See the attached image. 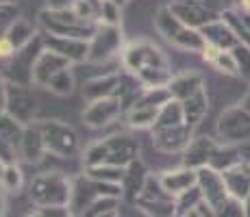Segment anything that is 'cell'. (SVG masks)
<instances>
[{
	"label": "cell",
	"instance_id": "cell-39",
	"mask_svg": "<svg viewBox=\"0 0 250 217\" xmlns=\"http://www.w3.org/2000/svg\"><path fill=\"white\" fill-rule=\"evenodd\" d=\"M22 16V9L18 2H0V37L7 35V31L13 26V22Z\"/></svg>",
	"mask_w": 250,
	"mask_h": 217
},
{
	"label": "cell",
	"instance_id": "cell-34",
	"mask_svg": "<svg viewBox=\"0 0 250 217\" xmlns=\"http://www.w3.org/2000/svg\"><path fill=\"white\" fill-rule=\"evenodd\" d=\"M0 187H2L9 196H18L24 189V172L18 163L4 165V174H2V180H0Z\"/></svg>",
	"mask_w": 250,
	"mask_h": 217
},
{
	"label": "cell",
	"instance_id": "cell-11",
	"mask_svg": "<svg viewBox=\"0 0 250 217\" xmlns=\"http://www.w3.org/2000/svg\"><path fill=\"white\" fill-rule=\"evenodd\" d=\"M218 139L224 146L250 141V113L242 104L229 107L218 119Z\"/></svg>",
	"mask_w": 250,
	"mask_h": 217
},
{
	"label": "cell",
	"instance_id": "cell-35",
	"mask_svg": "<svg viewBox=\"0 0 250 217\" xmlns=\"http://www.w3.org/2000/svg\"><path fill=\"white\" fill-rule=\"evenodd\" d=\"M24 128H26V126H24L22 122H18L13 115H9V113L0 115V137L7 139V141H11L16 148L20 146V141H22Z\"/></svg>",
	"mask_w": 250,
	"mask_h": 217
},
{
	"label": "cell",
	"instance_id": "cell-7",
	"mask_svg": "<svg viewBox=\"0 0 250 217\" xmlns=\"http://www.w3.org/2000/svg\"><path fill=\"white\" fill-rule=\"evenodd\" d=\"M120 61H122L124 72H128L133 76H137L146 67H170L166 52L150 39L128 41L120 52Z\"/></svg>",
	"mask_w": 250,
	"mask_h": 217
},
{
	"label": "cell",
	"instance_id": "cell-26",
	"mask_svg": "<svg viewBox=\"0 0 250 217\" xmlns=\"http://www.w3.org/2000/svg\"><path fill=\"white\" fill-rule=\"evenodd\" d=\"M224 182H227V189L230 197L242 202L244 197L250 194V163L248 161H239L237 165H233L230 170L222 172Z\"/></svg>",
	"mask_w": 250,
	"mask_h": 217
},
{
	"label": "cell",
	"instance_id": "cell-23",
	"mask_svg": "<svg viewBox=\"0 0 250 217\" xmlns=\"http://www.w3.org/2000/svg\"><path fill=\"white\" fill-rule=\"evenodd\" d=\"M200 57H203V61L207 65L218 70L220 74L239 76L237 59H235L233 50H229V48H220V46H213V43H207L203 48V52H200Z\"/></svg>",
	"mask_w": 250,
	"mask_h": 217
},
{
	"label": "cell",
	"instance_id": "cell-50",
	"mask_svg": "<svg viewBox=\"0 0 250 217\" xmlns=\"http://www.w3.org/2000/svg\"><path fill=\"white\" fill-rule=\"evenodd\" d=\"M242 211H244V217H250V194L242 200Z\"/></svg>",
	"mask_w": 250,
	"mask_h": 217
},
{
	"label": "cell",
	"instance_id": "cell-5",
	"mask_svg": "<svg viewBox=\"0 0 250 217\" xmlns=\"http://www.w3.org/2000/svg\"><path fill=\"white\" fill-rule=\"evenodd\" d=\"M122 196H124L122 185L94 180V178H89L83 172L79 176H72V197H70L68 209L72 217H81L100 197H118V200H122Z\"/></svg>",
	"mask_w": 250,
	"mask_h": 217
},
{
	"label": "cell",
	"instance_id": "cell-55",
	"mask_svg": "<svg viewBox=\"0 0 250 217\" xmlns=\"http://www.w3.org/2000/svg\"><path fill=\"white\" fill-rule=\"evenodd\" d=\"M2 174H4V165L0 163V180H2Z\"/></svg>",
	"mask_w": 250,
	"mask_h": 217
},
{
	"label": "cell",
	"instance_id": "cell-8",
	"mask_svg": "<svg viewBox=\"0 0 250 217\" xmlns=\"http://www.w3.org/2000/svg\"><path fill=\"white\" fill-rule=\"evenodd\" d=\"M133 204L148 217H179V211H176V197H172L166 189H163V185H161V180H159L157 174L155 176L150 174V178H148L142 196H139Z\"/></svg>",
	"mask_w": 250,
	"mask_h": 217
},
{
	"label": "cell",
	"instance_id": "cell-14",
	"mask_svg": "<svg viewBox=\"0 0 250 217\" xmlns=\"http://www.w3.org/2000/svg\"><path fill=\"white\" fill-rule=\"evenodd\" d=\"M7 113L13 115L24 126L35 124L37 115V98L31 87L26 85H11L9 83V96H7Z\"/></svg>",
	"mask_w": 250,
	"mask_h": 217
},
{
	"label": "cell",
	"instance_id": "cell-18",
	"mask_svg": "<svg viewBox=\"0 0 250 217\" xmlns=\"http://www.w3.org/2000/svg\"><path fill=\"white\" fill-rule=\"evenodd\" d=\"M72 65L74 63H70V61L65 59V57H61L59 52L44 48V50L40 52V57H37L35 65H33V85L35 87H48V83H50L61 70L72 67Z\"/></svg>",
	"mask_w": 250,
	"mask_h": 217
},
{
	"label": "cell",
	"instance_id": "cell-36",
	"mask_svg": "<svg viewBox=\"0 0 250 217\" xmlns=\"http://www.w3.org/2000/svg\"><path fill=\"white\" fill-rule=\"evenodd\" d=\"M98 24L107 26H122V4L118 0H100Z\"/></svg>",
	"mask_w": 250,
	"mask_h": 217
},
{
	"label": "cell",
	"instance_id": "cell-52",
	"mask_svg": "<svg viewBox=\"0 0 250 217\" xmlns=\"http://www.w3.org/2000/svg\"><path fill=\"white\" fill-rule=\"evenodd\" d=\"M242 107H244V109H246V111H248V113H250V91H248V94H246V98H244V100H242Z\"/></svg>",
	"mask_w": 250,
	"mask_h": 217
},
{
	"label": "cell",
	"instance_id": "cell-13",
	"mask_svg": "<svg viewBox=\"0 0 250 217\" xmlns=\"http://www.w3.org/2000/svg\"><path fill=\"white\" fill-rule=\"evenodd\" d=\"M198 189H200V194H203V200L209 206H213L215 211H222L230 200V194L227 189L222 172L213 170L211 165L198 170Z\"/></svg>",
	"mask_w": 250,
	"mask_h": 217
},
{
	"label": "cell",
	"instance_id": "cell-40",
	"mask_svg": "<svg viewBox=\"0 0 250 217\" xmlns=\"http://www.w3.org/2000/svg\"><path fill=\"white\" fill-rule=\"evenodd\" d=\"M203 202V194H200V189H198V185L194 187V189H189V191H185L183 196L176 197V211H179V217L183 213H187V211H191V209H196V206Z\"/></svg>",
	"mask_w": 250,
	"mask_h": 217
},
{
	"label": "cell",
	"instance_id": "cell-46",
	"mask_svg": "<svg viewBox=\"0 0 250 217\" xmlns=\"http://www.w3.org/2000/svg\"><path fill=\"white\" fill-rule=\"evenodd\" d=\"M74 0H46V7L48 9H68L72 7Z\"/></svg>",
	"mask_w": 250,
	"mask_h": 217
},
{
	"label": "cell",
	"instance_id": "cell-15",
	"mask_svg": "<svg viewBox=\"0 0 250 217\" xmlns=\"http://www.w3.org/2000/svg\"><path fill=\"white\" fill-rule=\"evenodd\" d=\"M191 139H194V128L187 126V124L152 130V146L163 154H183Z\"/></svg>",
	"mask_w": 250,
	"mask_h": 217
},
{
	"label": "cell",
	"instance_id": "cell-22",
	"mask_svg": "<svg viewBox=\"0 0 250 217\" xmlns=\"http://www.w3.org/2000/svg\"><path fill=\"white\" fill-rule=\"evenodd\" d=\"M148 178H150V172H148L146 163L142 158H135L133 163L126 165V172H124V180H122V197L135 202L139 196H142L144 187H146Z\"/></svg>",
	"mask_w": 250,
	"mask_h": 217
},
{
	"label": "cell",
	"instance_id": "cell-42",
	"mask_svg": "<svg viewBox=\"0 0 250 217\" xmlns=\"http://www.w3.org/2000/svg\"><path fill=\"white\" fill-rule=\"evenodd\" d=\"M18 148L13 146L11 141H7V139L0 137V163L2 165H11V163H18Z\"/></svg>",
	"mask_w": 250,
	"mask_h": 217
},
{
	"label": "cell",
	"instance_id": "cell-57",
	"mask_svg": "<svg viewBox=\"0 0 250 217\" xmlns=\"http://www.w3.org/2000/svg\"><path fill=\"white\" fill-rule=\"evenodd\" d=\"M124 2H128V0H124Z\"/></svg>",
	"mask_w": 250,
	"mask_h": 217
},
{
	"label": "cell",
	"instance_id": "cell-41",
	"mask_svg": "<svg viewBox=\"0 0 250 217\" xmlns=\"http://www.w3.org/2000/svg\"><path fill=\"white\" fill-rule=\"evenodd\" d=\"M233 55L237 59V65H239V76L250 80V46L246 43H237L233 48Z\"/></svg>",
	"mask_w": 250,
	"mask_h": 217
},
{
	"label": "cell",
	"instance_id": "cell-48",
	"mask_svg": "<svg viewBox=\"0 0 250 217\" xmlns=\"http://www.w3.org/2000/svg\"><path fill=\"white\" fill-rule=\"evenodd\" d=\"M7 191L0 187V217H4V213H7Z\"/></svg>",
	"mask_w": 250,
	"mask_h": 217
},
{
	"label": "cell",
	"instance_id": "cell-4",
	"mask_svg": "<svg viewBox=\"0 0 250 217\" xmlns=\"http://www.w3.org/2000/svg\"><path fill=\"white\" fill-rule=\"evenodd\" d=\"M155 28L167 43H172L174 48H181L185 52H203V48L207 46L203 33L198 28H191L187 24H183L172 13L170 7H161L155 13Z\"/></svg>",
	"mask_w": 250,
	"mask_h": 217
},
{
	"label": "cell",
	"instance_id": "cell-24",
	"mask_svg": "<svg viewBox=\"0 0 250 217\" xmlns=\"http://www.w3.org/2000/svg\"><path fill=\"white\" fill-rule=\"evenodd\" d=\"M159 111L161 107L150 102H144L142 98H135V102L126 109L124 113V119H126V126L128 128H137V130H152L155 126L157 118H159Z\"/></svg>",
	"mask_w": 250,
	"mask_h": 217
},
{
	"label": "cell",
	"instance_id": "cell-45",
	"mask_svg": "<svg viewBox=\"0 0 250 217\" xmlns=\"http://www.w3.org/2000/svg\"><path fill=\"white\" fill-rule=\"evenodd\" d=\"M44 217H72L68 206H46V209H40Z\"/></svg>",
	"mask_w": 250,
	"mask_h": 217
},
{
	"label": "cell",
	"instance_id": "cell-47",
	"mask_svg": "<svg viewBox=\"0 0 250 217\" xmlns=\"http://www.w3.org/2000/svg\"><path fill=\"white\" fill-rule=\"evenodd\" d=\"M183 2H194V4H203V7L215 9L218 11V0H183Z\"/></svg>",
	"mask_w": 250,
	"mask_h": 217
},
{
	"label": "cell",
	"instance_id": "cell-44",
	"mask_svg": "<svg viewBox=\"0 0 250 217\" xmlns=\"http://www.w3.org/2000/svg\"><path fill=\"white\" fill-rule=\"evenodd\" d=\"M7 96H9V80L0 70V115L7 113Z\"/></svg>",
	"mask_w": 250,
	"mask_h": 217
},
{
	"label": "cell",
	"instance_id": "cell-20",
	"mask_svg": "<svg viewBox=\"0 0 250 217\" xmlns=\"http://www.w3.org/2000/svg\"><path fill=\"white\" fill-rule=\"evenodd\" d=\"M163 185V189L167 191L172 197H179L185 191L194 189L198 185V170H191V167H174V170H166L161 174H157Z\"/></svg>",
	"mask_w": 250,
	"mask_h": 217
},
{
	"label": "cell",
	"instance_id": "cell-51",
	"mask_svg": "<svg viewBox=\"0 0 250 217\" xmlns=\"http://www.w3.org/2000/svg\"><path fill=\"white\" fill-rule=\"evenodd\" d=\"M181 217H203L198 213V209H191V211H187V213H183Z\"/></svg>",
	"mask_w": 250,
	"mask_h": 217
},
{
	"label": "cell",
	"instance_id": "cell-17",
	"mask_svg": "<svg viewBox=\"0 0 250 217\" xmlns=\"http://www.w3.org/2000/svg\"><path fill=\"white\" fill-rule=\"evenodd\" d=\"M42 39H44V48L59 52V55L65 57L70 63H83V61H87V52H89L87 39L59 37V35H50V33H44V31H42Z\"/></svg>",
	"mask_w": 250,
	"mask_h": 217
},
{
	"label": "cell",
	"instance_id": "cell-38",
	"mask_svg": "<svg viewBox=\"0 0 250 217\" xmlns=\"http://www.w3.org/2000/svg\"><path fill=\"white\" fill-rule=\"evenodd\" d=\"M46 89H50L52 94L61 96V98L70 96L72 91H74V74H72V67H65V70H61L59 74H57L55 79L48 83Z\"/></svg>",
	"mask_w": 250,
	"mask_h": 217
},
{
	"label": "cell",
	"instance_id": "cell-2",
	"mask_svg": "<svg viewBox=\"0 0 250 217\" xmlns=\"http://www.w3.org/2000/svg\"><path fill=\"white\" fill-rule=\"evenodd\" d=\"M28 197L37 209L46 206H68L72 197V176L63 172L37 174L28 185Z\"/></svg>",
	"mask_w": 250,
	"mask_h": 217
},
{
	"label": "cell",
	"instance_id": "cell-28",
	"mask_svg": "<svg viewBox=\"0 0 250 217\" xmlns=\"http://www.w3.org/2000/svg\"><path fill=\"white\" fill-rule=\"evenodd\" d=\"M183 118H185V124L191 128H196L200 122L205 119L207 111H209V96H207V89H198L196 94H191L189 98L183 100Z\"/></svg>",
	"mask_w": 250,
	"mask_h": 217
},
{
	"label": "cell",
	"instance_id": "cell-32",
	"mask_svg": "<svg viewBox=\"0 0 250 217\" xmlns=\"http://www.w3.org/2000/svg\"><path fill=\"white\" fill-rule=\"evenodd\" d=\"M176 124H185V118H183V104L179 102V100H167L166 104L161 107L159 111V118H157L155 126H152V130L155 128H167V126H176Z\"/></svg>",
	"mask_w": 250,
	"mask_h": 217
},
{
	"label": "cell",
	"instance_id": "cell-10",
	"mask_svg": "<svg viewBox=\"0 0 250 217\" xmlns=\"http://www.w3.org/2000/svg\"><path fill=\"white\" fill-rule=\"evenodd\" d=\"M124 48V33L122 26H107V24H98L96 33L89 39V52H87V63H104L111 57L120 55Z\"/></svg>",
	"mask_w": 250,
	"mask_h": 217
},
{
	"label": "cell",
	"instance_id": "cell-16",
	"mask_svg": "<svg viewBox=\"0 0 250 217\" xmlns=\"http://www.w3.org/2000/svg\"><path fill=\"white\" fill-rule=\"evenodd\" d=\"M222 146L220 139L209 137V135H194L189 146L183 152V165L191 167V170H200V167L211 165V158L215 157L218 148Z\"/></svg>",
	"mask_w": 250,
	"mask_h": 217
},
{
	"label": "cell",
	"instance_id": "cell-54",
	"mask_svg": "<svg viewBox=\"0 0 250 217\" xmlns=\"http://www.w3.org/2000/svg\"><path fill=\"white\" fill-rule=\"evenodd\" d=\"M26 217H44V215H42V211L37 209V211H33V213H28Z\"/></svg>",
	"mask_w": 250,
	"mask_h": 217
},
{
	"label": "cell",
	"instance_id": "cell-9",
	"mask_svg": "<svg viewBox=\"0 0 250 217\" xmlns=\"http://www.w3.org/2000/svg\"><path fill=\"white\" fill-rule=\"evenodd\" d=\"M42 50H44V39H42V33H40L28 46L20 48V50L7 61V65L2 67V74L7 76L9 83L31 87L33 85V65H35Z\"/></svg>",
	"mask_w": 250,
	"mask_h": 217
},
{
	"label": "cell",
	"instance_id": "cell-29",
	"mask_svg": "<svg viewBox=\"0 0 250 217\" xmlns=\"http://www.w3.org/2000/svg\"><path fill=\"white\" fill-rule=\"evenodd\" d=\"M200 33L205 35L207 43H213V46H220V48H229V50H233L237 43H242L222 18H218V20H213L211 24H207L205 28H200Z\"/></svg>",
	"mask_w": 250,
	"mask_h": 217
},
{
	"label": "cell",
	"instance_id": "cell-6",
	"mask_svg": "<svg viewBox=\"0 0 250 217\" xmlns=\"http://www.w3.org/2000/svg\"><path fill=\"white\" fill-rule=\"evenodd\" d=\"M37 126L42 130L46 154H52L57 158H72L79 154L81 139L70 124L61 122V119H42L37 122Z\"/></svg>",
	"mask_w": 250,
	"mask_h": 217
},
{
	"label": "cell",
	"instance_id": "cell-33",
	"mask_svg": "<svg viewBox=\"0 0 250 217\" xmlns=\"http://www.w3.org/2000/svg\"><path fill=\"white\" fill-rule=\"evenodd\" d=\"M124 172L126 167H118V165H91V167H85V174L94 180H100V182H113V185H122L124 180Z\"/></svg>",
	"mask_w": 250,
	"mask_h": 217
},
{
	"label": "cell",
	"instance_id": "cell-1",
	"mask_svg": "<svg viewBox=\"0 0 250 217\" xmlns=\"http://www.w3.org/2000/svg\"><path fill=\"white\" fill-rule=\"evenodd\" d=\"M139 158V143L137 139H133L131 135H111L94 141L83 154V167L91 165H118L126 167L128 163H133Z\"/></svg>",
	"mask_w": 250,
	"mask_h": 217
},
{
	"label": "cell",
	"instance_id": "cell-27",
	"mask_svg": "<svg viewBox=\"0 0 250 217\" xmlns=\"http://www.w3.org/2000/svg\"><path fill=\"white\" fill-rule=\"evenodd\" d=\"M18 154H20L22 161L26 163H40L42 157L46 154V146H44V139H42V130L40 126L31 124V126L24 128V135H22V141L18 146Z\"/></svg>",
	"mask_w": 250,
	"mask_h": 217
},
{
	"label": "cell",
	"instance_id": "cell-19",
	"mask_svg": "<svg viewBox=\"0 0 250 217\" xmlns=\"http://www.w3.org/2000/svg\"><path fill=\"white\" fill-rule=\"evenodd\" d=\"M167 7L172 9V13H174L183 24H187V26H191V28H198V31L220 18V11H215V9L203 7V4H194V2H183V0H172Z\"/></svg>",
	"mask_w": 250,
	"mask_h": 217
},
{
	"label": "cell",
	"instance_id": "cell-12",
	"mask_svg": "<svg viewBox=\"0 0 250 217\" xmlns=\"http://www.w3.org/2000/svg\"><path fill=\"white\" fill-rule=\"evenodd\" d=\"M124 113V102L120 96H109V98H100L94 102H87V107L83 111V124L87 128H104L109 124H113L120 115Z\"/></svg>",
	"mask_w": 250,
	"mask_h": 217
},
{
	"label": "cell",
	"instance_id": "cell-21",
	"mask_svg": "<svg viewBox=\"0 0 250 217\" xmlns=\"http://www.w3.org/2000/svg\"><path fill=\"white\" fill-rule=\"evenodd\" d=\"M120 85H122V74L120 72H109V74L87 79L83 83V100L94 102V100H100V98L118 96Z\"/></svg>",
	"mask_w": 250,
	"mask_h": 217
},
{
	"label": "cell",
	"instance_id": "cell-37",
	"mask_svg": "<svg viewBox=\"0 0 250 217\" xmlns=\"http://www.w3.org/2000/svg\"><path fill=\"white\" fill-rule=\"evenodd\" d=\"M239 161H242V157L237 154V150H235L233 146H224L222 143V146L218 148V152H215V157L211 158V167L218 172H227L233 165H237Z\"/></svg>",
	"mask_w": 250,
	"mask_h": 217
},
{
	"label": "cell",
	"instance_id": "cell-31",
	"mask_svg": "<svg viewBox=\"0 0 250 217\" xmlns=\"http://www.w3.org/2000/svg\"><path fill=\"white\" fill-rule=\"evenodd\" d=\"M220 18L229 24L230 31L237 35L239 41L250 46V16L237 11V9L233 7V9H224V11H220Z\"/></svg>",
	"mask_w": 250,
	"mask_h": 217
},
{
	"label": "cell",
	"instance_id": "cell-3",
	"mask_svg": "<svg viewBox=\"0 0 250 217\" xmlns=\"http://www.w3.org/2000/svg\"><path fill=\"white\" fill-rule=\"evenodd\" d=\"M40 28L50 35L59 37H76V39H91V35L96 33V22H87L83 18L76 16V11L72 7L68 9H48L44 7L40 11Z\"/></svg>",
	"mask_w": 250,
	"mask_h": 217
},
{
	"label": "cell",
	"instance_id": "cell-53",
	"mask_svg": "<svg viewBox=\"0 0 250 217\" xmlns=\"http://www.w3.org/2000/svg\"><path fill=\"white\" fill-rule=\"evenodd\" d=\"M98 217H118V209H115V211H107V213H103Z\"/></svg>",
	"mask_w": 250,
	"mask_h": 217
},
{
	"label": "cell",
	"instance_id": "cell-56",
	"mask_svg": "<svg viewBox=\"0 0 250 217\" xmlns=\"http://www.w3.org/2000/svg\"><path fill=\"white\" fill-rule=\"evenodd\" d=\"M0 2H16V0H0Z\"/></svg>",
	"mask_w": 250,
	"mask_h": 217
},
{
	"label": "cell",
	"instance_id": "cell-43",
	"mask_svg": "<svg viewBox=\"0 0 250 217\" xmlns=\"http://www.w3.org/2000/svg\"><path fill=\"white\" fill-rule=\"evenodd\" d=\"M16 52H18V48L13 46L11 39H9L7 35L0 37V61H9L13 55H16Z\"/></svg>",
	"mask_w": 250,
	"mask_h": 217
},
{
	"label": "cell",
	"instance_id": "cell-30",
	"mask_svg": "<svg viewBox=\"0 0 250 217\" xmlns=\"http://www.w3.org/2000/svg\"><path fill=\"white\" fill-rule=\"evenodd\" d=\"M37 35H40V28H37L33 22H28L24 16L18 18V20L13 22V26L7 31V37L11 39V43L18 48V50L24 46H28Z\"/></svg>",
	"mask_w": 250,
	"mask_h": 217
},
{
	"label": "cell",
	"instance_id": "cell-25",
	"mask_svg": "<svg viewBox=\"0 0 250 217\" xmlns=\"http://www.w3.org/2000/svg\"><path fill=\"white\" fill-rule=\"evenodd\" d=\"M203 87H205V76L198 70H183L172 76V83L167 85V89H170L172 98L183 102L185 98H189L191 94H196Z\"/></svg>",
	"mask_w": 250,
	"mask_h": 217
},
{
	"label": "cell",
	"instance_id": "cell-49",
	"mask_svg": "<svg viewBox=\"0 0 250 217\" xmlns=\"http://www.w3.org/2000/svg\"><path fill=\"white\" fill-rule=\"evenodd\" d=\"M235 9L237 11H242V13H246V16H250V0H235Z\"/></svg>",
	"mask_w": 250,
	"mask_h": 217
}]
</instances>
